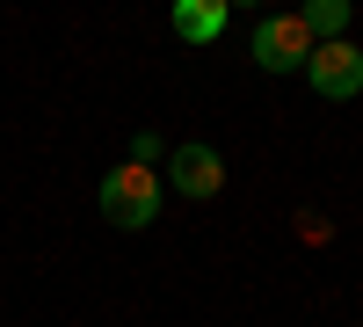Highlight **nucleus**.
<instances>
[{"instance_id": "f257e3e1", "label": "nucleus", "mask_w": 363, "mask_h": 327, "mask_svg": "<svg viewBox=\"0 0 363 327\" xmlns=\"http://www.w3.org/2000/svg\"><path fill=\"white\" fill-rule=\"evenodd\" d=\"M102 218L116 233H145V226L160 218V167H138V160L109 167L102 174Z\"/></svg>"}, {"instance_id": "f03ea898", "label": "nucleus", "mask_w": 363, "mask_h": 327, "mask_svg": "<svg viewBox=\"0 0 363 327\" xmlns=\"http://www.w3.org/2000/svg\"><path fill=\"white\" fill-rule=\"evenodd\" d=\"M247 51H255L262 73H291V66L313 58V29H306V15H269V22H255Z\"/></svg>"}, {"instance_id": "7ed1b4c3", "label": "nucleus", "mask_w": 363, "mask_h": 327, "mask_svg": "<svg viewBox=\"0 0 363 327\" xmlns=\"http://www.w3.org/2000/svg\"><path fill=\"white\" fill-rule=\"evenodd\" d=\"M306 80L320 87L327 102H349V95H363V51L342 37V44H313V58H306Z\"/></svg>"}, {"instance_id": "20e7f679", "label": "nucleus", "mask_w": 363, "mask_h": 327, "mask_svg": "<svg viewBox=\"0 0 363 327\" xmlns=\"http://www.w3.org/2000/svg\"><path fill=\"white\" fill-rule=\"evenodd\" d=\"M167 174H174V196H189V204H211L225 189V160L211 153V145H174Z\"/></svg>"}, {"instance_id": "39448f33", "label": "nucleus", "mask_w": 363, "mask_h": 327, "mask_svg": "<svg viewBox=\"0 0 363 327\" xmlns=\"http://www.w3.org/2000/svg\"><path fill=\"white\" fill-rule=\"evenodd\" d=\"M225 29V0H174V37L182 44H211Z\"/></svg>"}, {"instance_id": "423d86ee", "label": "nucleus", "mask_w": 363, "mask_h": 327, "mask_svg": "<svg viewBox=\"0 0 363 327\" xmlns=\"http://www.w3.org/2000/svg\"><path fill=\"white\" fill-rule=\"evenodd\" d=\"M306 29H313V44H342V29H349V0H313V8H306Z\"/></svg>"}, {"instance_id": "0eeeda50", "label": "nucleus", "mask_w": 363, "mask_h": 327, "mask_svg": "<svg viewBox=\"0 0 363 327\" xmlns=\"http://www.w3.org/2000/svg\"><path fill=\"white\" fill-rule=\"evenodd\" d=\"M160 153H167L160 131H138V138H131V160H138V167H160Z\"/></svg>"}, {"instance_id": "6e6552de", "label": "nucleus", "mask_w": 363, "mask_h": 327, "mask_svg": "<svg viewBox=\"0 0 363 327\" xmlns=\"http://www.w3.org/2000/svg\"><path fill=\"white\" fill-rule=\"evenodd\" d=\"M298 240H306V248H327V218H320V211H298Z\"/></svg>"}]
</instances>
